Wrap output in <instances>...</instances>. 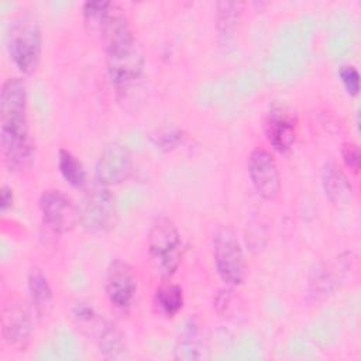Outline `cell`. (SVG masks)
Returning a JSON list of instances; mask_svg holds the SVG:
<instances>
[{
	"instance_id": "9a60e30c",
	"label": "cell",
	"mask_w": 361,
	"mask_h": 361,
	"mask_svg": "<svg viewBox=\"0 0 361 361\" xmlns=\"http://www.w3.org/2000/svg\"><path fill=\"white\" fill-rule=\"evenodd\" d=\"M27 286L32 310L38 319H45L52 310V289L48 278L39 268H31L27 276Z\"/></svg>"
},
{
	"instance_id": "52a82bcc",
	"label": "cell",
	"mask_w": 361,
	"mask_h": 361,
	"mask_svg": "<svg viewBox=\"0 0 361 361\" xmlns=\"http://www.w3.org/2000/svg\"><path fill=\"white\" fill-rule=\"evenodd\" d=\"M1 336L6 344L16 351H24L31 343V313L18 298H10L1 306Z\"/></svg>"
},
{
	"instance_id": "ac0fdd59",
	"label": "cell",
	"mask_w": 361,
	"mask_h": 361,
	"mask_svg": "<svg viewBox=\"0 0 361 361\" xmlns=\"http://www.w3.org/2000/svg\"><path fill=\"white\" fill-rule=\"evenodd\" d=\"M243 14V3L221 1L217 3V31L226 41L231 39L237 31Z\"/></svg>"
},
{
	"instance_id": "7a4b0ae2",
	"label": "cell",
	"mask_w": 361,
	"mask_h": 361,
	"mask_svg": "<svg viewBox=\"0 0 361 361\" xmlns=\"http://www.w3.org/2000/svg\"><path fill=\"white\" fill-rule=\"evenodd\" d=\"M7 49L20 72L31 75L38 69L42 55V34L34 16L20 14L10 21Z\"/></svg>"
},
{
	"instance_id": "603a6c76",
	"label": "cell",
	"mask_w": 361,
	"mask_h": 361,
	"mask_svg": "<svg viewBox=\"0 0 361 361\" xmlns=\"http://www.w3.org/2000/svg\"><path fill=\"white\" fill-rule=\"evenodd\" d=\"M14 202V195H13V189L7 185H3L0 189V207L3 212H6L7 209H10L13 206Z\"/></svg>"
},
{
	"instance_id": "4fadbf2b",
	"label": "cell",
	"mask_w": 361,
	"mask_h": 361,
	"mask_svg": "<svg viewBox=\"0 0 361 361\" xmlns=\"http://www.w3.org/2000/svg\"><path fill=\"white\" fill-rule=\"evenodd\" d=\"M322 186L326 197L337 207L350 206L354 202V188L344 171L333 161L324 164Z\"/></svg>"
},
{
	"instance_id": "30bf717a",
	"label": "cell",
	"mask_w": 361,
	"mask_h": 361,
	"mask_svg": "<svg viewBox=\"0 0 361 361\" xmlns=\"http://www.w3.org/2000/svg\"><path fill=\"white\" fill-rule=\"evenodd\" d=\"M138 283L134 269L123 259L110 262L106 275V296L109 302L121 310L131 307L137 295Z\"/></svg>"
},
{
	"instance_id": "5bb4252c",
	"label": "cell",
	"mask_w": 361,
	"mask_h": 361,
	"mask_svg": "<svg viewBox=\"0 0 361 361\" xmlns=\"http://www.w3.org/2000/svg\"><path fill=\"white\" fill-rule=\"evenodd\" d=\"M265 134L269 144L281 154L288 152L296 140V124L283 110H272L265 121Z\"/></svg>"
},
{
	"instance_id": "ba28073f",
	"label": "cell",
	"mask_w": 361,
	"mask_h": 361,
	"mask_svg": "<svg viewBox=\"0 0 361 361\" xmlns=\"http://www.w3.org/2000/svg\"><path fill=\"white\" fill-rule=\"evenodd\" d=\"M248 175L251 183L264 200H275L281 190V176L274 155L262 148L257 147L248 157Z\"/></svg>"
},
{
	"instance_id": "ffe728a7",
	"label": "cell",
	"mask_w": 361,
	"mask_h": 361,
	"mask_svg": "<svg viewBox=\"0 0 361 361\" xmlns=\"http://www.w3.org/2000/svg\"><path fill=\"white\" fill-rule=\"evenodd\" d=\"M341 83L344 85L350 96H357L360 92V75L358 71L351 65H343L338 71Z\"/></svg>"
},
{
	"instance_id": "7c38bea8",
	"label": "cell",
	"mask_w": 361,
	"mask_h": 361,
	"mask_svg": "<svg viewBox=\"0 0 361 361\" xmlns=\"http://www.w3.org/2000/svg\"><path fill=\"white\" fill-rule=\"evenodd\" d=\"M353 264L354 258L350 252H345L337 257L333 262L322 265L314 271V275L310 279V293L316 298L333 293L348 275V271L353 269Z\"/></svg>"
},
{
	"instance_id": "44dd1931",
	"label": "cell",
	"mask_w": 361,
	"mask_h": 361,
	"mask_svg": "<svg viewBox=\"0 0 361 361\" xmlns=\"http://www.w3.org/2000/svg\"><path fill=\"white\" fill-rule=\"evenodd\" d=\"M341 158L344 165L353 171L354 173H357L360 171L361 166V152H360V147L355 142H344L341 145Z\"/></svg>"
},
{
	"instance_id": "6da1fadb",
	"label": "cell",
	"mask_w": 361,
	"mask_h": 361,
	"mask_svg": "<svg viewBox=\"0 0 361 361\" xmlns=\"http://www.w3.org/2000/svg\"><path fill=\"white\" fill-rule=\"evenodd\" d=\"M0 148L6 166L13 172L32 161V142L27 121V90L21 78H8L0 90Z\"/></svg>"
},
{
	"instance_id": "277c9868",
	"label": "cell",
	"mask_w": 361,
	"mask_h": 361,
	"mask_svg": "<svg viewBox=\"0 0 361 361\" xmlns=\"http://www.w3.org/2000/svg\"><path fill=\"white\" fill-rule=\"evenodd\" d=\"M213 257L219 276L230 286H238L245 279V261L235 233L220 227L213 237Z\"/></svg>"
},
{
	"instance_id": "2e32d148",
	"label": "cell",
	"mask_w": 361,
	"mask_h": 361,
	"mask_svg": "<svg viewBox=\"0 0 361 361\" xmlns=\"http://www.w3.org/2000/svg\"><path fill=\"white\" fill-rule=\"evenodd\" d=\"M203 334L199 323L195 319H190L183 330L180 331L176 345H175V358L176 360H197L203 357Z\"/></svg>"
},
{
	"instance_id": "8fae6325",
	"label": "cell",
	"mask_w": 361,
	"mask_h": 361,
	"mask_svg": "<svg viewBox=\"0 0 361 361\" xmlns=\"http://www.w3.org/2000/svg\"><path fill=\"white\" fill-rule=\"evenodd\" d=\"M80 329L89 330L94 336V341L100 354L107 358H120L126 354L127 345L121 330L110 320L96 314L87 323L82 324Z\"/></svg>"
},
{
	"instance_id": "e0dca14e",
	"label": "cell",
	"mask_w": 361,
	"mask_h": 361,
	"mask_svg": "<svg viewBox=\"0 0 361 361\" xmlns=\"http://www.w3.org/2000/svg\"><path fill=\"white\" fill-rule=\"evenodd\" d=\"M183 303V289L176 283L161 285L154 293V306L165 317L176 316L182 310Z\"/></svg>"
},
{
	"instance_id": "9c48e42d",
	"label": "cell",
	"mask_w": 361,
	"mask_h": 361,
	"mask_svg": "<svg viewBox=\"0 0 361 361\" xmlns=\"http://www.w3.org/2000/svg\"><path fill=\"white\" fill-rule=\"evenodd\" d=\"M133 172L130 149L120 142L107 144L96 162V182L103 186H116L128 179Z\"/></svg>"
},
{
	"instance_id": "d6986e66",
	"label": "cell",
	"mask_w": 361,
	"mask_h": 361,
	"mask_svg": "<svg viewBox=\"0 0 361 361\" xmlns=\"http://www.w3.org/2000/svg\"><path fill=\"white\" fill-rule=\"evenodd\" d=\"M58 169L62 178L73 188H83L87 182V173L83 164L65 148L58 152Z\"/></svg>"
},
{
	"instance_id": "8992f818",
	"label": "cell",
	"mask_w": 361,
	"mask_h": 361,
	"mask_svg": "<svg viewBox=\"0 0 361 361\" xmlns=\"http://www.w3.org/2000/svg\"><path fill=\"white\" fill-rule=\"evenodd\" d=\"M42 221L55 233L72 231L79 223V207L59 189H47L39 196Z\"/></svg>"
},
{
	"instance_id": "3957f363",
	"label": "cell",
	"mask_w": 361,
	"mask_h": 361,
	"mask_svg": "<svg viewBox=\"0 0 361 361\" xmlns=\"http://www.w3.org/2000/svg\"><path fill=\"white\" fill-rule=\"evenodd\" d=\"M147 245L157 272L165 278L173 275L182 254V238L176 224L166 216L157 217L148 230Z\"/></svg>"
},
{
	"instance_id": "7402d4cb",
	"label": "cell",
	"mask_w": 361,
	"mask_h": 361,
	"mask_svg": "<svg viewBox=\"0 0 361 361\" xmlns=\"http://www.w3.org/2000/svg\"><path fill=\"white\" fill-rule=\"evenodd\" d=\"M182 138H183L182 131H169V133H165L158 137L157 145L162 149L175 148L179 142H182Z\"/></svg>"
},
{
	"instance_id": "5b68a950",
	"label": "cell",
	"mask_w": 361,
	"mask_h": 361,
	"mask_svg": "<svg viewBox=\"0 0 361 361\" xmlns=\"http://www.w3.org/2000/svg\"><path fill=\"white\" fill-rule=\"evenodd\" d=\"M80 224L89 233H106L116 224V200L107 186L94 183L79 206Z\"/></svg>"
}]
</instances>
